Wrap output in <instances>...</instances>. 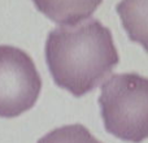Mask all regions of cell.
<instances>
[{
  "label": "cell",
  "mask_w": 148,
  "mask_h": 143,
  "mask_svg": "<svg viewBox=\"0 0 148 143\" xmlns=\"http://www.w3.org/2000/svg\"><path fill=\"white\" fill-rule=\"evenodd\" d=\"M116 10L129 39L148 52V0H121Z\"/></svg>",
  "instance_id": "5b68a950"
},
{
  "label": "cell",
  "mask_w": 148,
  "mask_h": 143,
  "mask_svg": "<svg viewBox=\"0 0 148 143\" xmlns=\"http://www.w3.org/2000/svg\"><path fill=\"white\" fill-rule=\"evenodd\" d=\"M40 90L33 59L17 47L0 46V117H17L31 109Z\"/></svg>",
  "instance_id": "3957f363"
},
{
  "label": "cell",
  "mask_w": 148,
  "mask_h": 143,
  "mask_svg": "<svg viewBox=\"0 0 148 143\" xmlns=\"http://www.w3.org/2000/svg\"><path fill=\"white\" fill-rule=\"evenodd\" d=\"M46 61L55 83L79 98L97 87L118 64L112 33L99 20L49 31Z\"/></svg>",
  "instance_id": "6da1fadb"
},
{
  "label": "cell",
  "mask_w": 148,
  "mask_h": 143,
  "mask_svg": "<svg viewBox=\"0 0 148 143\" xmlns=\"http://www.w3.org/2000/svg\"><path fill=\"white\" fill-rule=\"evenodd\" d=\"M99 105L108 133L133 143L148 138V78L114 74L103 83Z\"/></svg>",
  "instance_id": "7a4b0ae2"
},
{
  "label": "cell",
  "mask_w": 148,
  "mask_h": 143,
  "mask_svg": "<svg viewBox=\"0 0 148 143\" xmlns=\"http://www.w3.org/2000/svg\"><path fill=\"white\" fill-rule=\"evenodd\" d=\"M38 143H101L81 124L57 128L42 137Z\"/></svg>",
  "instance_id": "8992f818"
},
{
  "label": "cell",
  "mask_w": 148,
  "mask_h": 143,
  "mask_svg": "<svg viewBox=\"0 0 148 143\" xmlns=\"http://www.w3.org/2000/svg\"><path fill=\"white\" fill-rule=\"evenodd\" d=\"M36 9L62 26H75L92 16L103 0H33Z\"/></svg>",
  "instance_id": "277c9868"
}]
</instances>
